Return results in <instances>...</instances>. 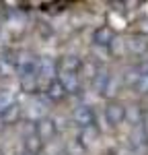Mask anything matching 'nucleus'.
<instances>
[{"label":"nucleus","instance_id":"17","mask_svg":"<svg viewBox=\"0 0 148 155\" xmlns=\"http://www.w3.org/2000/svg\"><path fill=\"white\" fill-rule=\"evenodd\" d=\"M0 155H4V153H2V149H0Z\"/></svg>","mask_w":148,"mask_h":155},{"label":"nucleus","instance_id":"3","mask_svg":"<svg viewBox=\"0 0 148 155\" xmlns=\"http://www.w3.org/2000/svg\"><path fill=\"white\" fill-rule=\"evenodd\" d=\"M82 60L76 54H66L58 60V74H80Z\"/></svg>","mask_w":148,"mask_h":155},{"label":"nucleus","instance_id":"16","mask_svg":"<svg viewBox=\"0 0 148 155\" xmlns=\"http://www.w3.org/2000/svg\"><path fill=\"white\" fill-rule=\"evenodd\" d=\"M23 155H33V153H23Z\"/></svg>","mask_w":148,"mask_h":155},{"label":"nucleus","instance_id":"5","mask_svg":"<svg viewBox=\"0 0 148 155\" xmlns=\"http://www.w3.org/2000/svg\"><path fill=\"white\" fill-rule=\"evenodd\" d=\"M113 39H115V33H113V29L107 27V25H101V27H97V29L93 31V44H95L97 48L109 50V46L113 44Z\"/></svg>","mask_w":148,"mask_h":155},{"label":"nucleus","instance_id":"12","mask_svg":"<svg viewBox=\"0 0 148 155\" xmlns=\"http://www.w3.org/2000/svg\"><path fill=\"white\" fill-rule=\"evenodd\" d=\"M0 120H2V124H14V122H19V120H21V106H19V104L8 106L0 114Z\"/></svg>","mask_w":148,"mask_h":155},{"label":"nucleus","instance_id":"14","mask_svg":"<svg viewBox=\"0 0 148 155\" xmlns=\"http://www.w3.org/2000/svg\"><path fill=\"white\" fill-rule=\"evenodd\" d=\"M109 52L113 56H125V54H128V41H125L123 37H115L113 44L109 46Z\"/></svg>","mask_w":148,"mask_h":155},{"label":"nucleus","instance_id":"2","mask_svg":"<svg viewBox=\"0 0 148 155\" xmlns=\"http://www.w3.org/2000/svg\"><path fill=\"white\" fill-rule=\"evenodd\" d=\"M105 122L111 128H117L119 124L125 122V106L119 101H109L105 106Z\"/></svg>","mask_w":148,"mask_h":155},{"label":"nucleus","instance_id":"10","mask_svg":"<svg viewBox=\"0 0 148 155\" xmlns=\"http://www.w3.org/2000/svg\"><path fill=\"white\" fill-rule=\"evenodd\" d=\"M58 79L64 85L66 93H78L80 91V74H58Z\"/></svg>","mask_w":148,"mask_h":155},{"label":"nucleus","instance_id":"6","mask_svg":"<svg viewBox=\"0 0 148 155\" xmlns=\"http://www.w3.org/2000/svg\"><path fill=\"white\" fill-rule=\"evenodd\" d=\"M74 122L80 126V128H85V126H93L95 124V110L91 106H78L74 110L72 114Z\"/></svg>","mask_w":148,"mask_h":155},{"label":"nucleus","instance_id":"4","mask_svg":"<svg viewBox=\"0 0 148 155\" xmlns=\"http://www.w3.org/2000/svg\"><path fill=\"white\" fill-rule=\"evenodd\" d=\"M99 128L97 124H93V126H85V128H80L78 130V137H76V141H78V145L82 147V149H91V147H95L99 141Z\"/></svg>","mask_w":148,"mask_h":155},{"label":"nucleus","instance_id":"8","mask_svg":"<svg viewBox=\"0 0 148 155\" xmlns=\"http://www.w3.org/2000/svg\"><path fill=\"white\" fill-rule=\"evenodd\" d=\"M130 141H132V147L134 149H144L148 145V130L144 124L140 126H134L132 128V134H130Z\"/></svg>","mask_w":148,"mask_h":155},{"label":"nucleus","instance_id":"7","mask_svg":"<svg viewBox=\"0 0 148 155\" xmlns=\"http://www.w3.org/2000/svg\"><path fill=\"white\" fill-rule=\"evenodd\" d=\"M66 95H68V93H66V89H64V85L60 83L58 77L51 79V81H48V85H45V97H48L49 101L58 104V101H62Z\"/></svg>","mask_w":148,"mask_h":155},{"label":"nucleus","instance_id":"15","mask_svg":"<svg viewBox=\"0 0 148 155\" xmlns=\"http://www.w3.org/2000/svg\"><path fill=\"white\" fill-rule=\"evenodd\" d=\"M12 104H14V101H12V97L8 95V93H0V114H2L8 106H12Z\"/></svg>","mask_w":148,"mask_h":155},{"label":"nucleus","instance_id":"11","mask_svg":"<svg viewBox=\"0 0 148 155\" xmlns=\"http://www.w3.org/2000/svg\"><path fill=\"white\" fill-rule=\"evenodd\" d=\"M125 120L132 124V128H134V126H140V124H144V110H142L140 106L125 107Z\"/></svg>","mask_w":148,"mask_h":155},{"label":"nucleus","instance_id":"9","mask_svg":"<svg viewBox=\"0 0 148 155\" xmlns=\"http://www.w3.org/2000/svg\"><path fill=\"white\" fill-rule=\"evenodd\" d=\"M41 149H43V143H41V139L37 137L35 126H33L29 134H25V153L39 155V153H41Z\"/></svg>","mask_w":148,"mask_h":155},{"label":"nucleus","instance_id":"13","mask_svg":"<svg viewBox=\"0 0 148 155\" xmlns=\"http://www.w3.org/2000/svg\"><path fill=\"white\" fill-rule=\"evenodd\" d=\"M128 54H144L148 50V41H142L140 37H128Z\"/></svg>","mask_w":148,"mask_h":155},{"label":"nucleus","instance_id":"1","mask_svg":"<svg viewBox=\"0 0 148 155\" xmlns=\"http://www.w3.org/2000/svg\"><path fill=\"white\" fill-rule=\"evenodd\" d=\"M35 132L37 137L41 139V143H51L56 137H58V124H56V120L54 118H48V116H43L41 120H37L35 122Z\"/></svg>","mask_w":148,"mask_h":155}]
</instances>
